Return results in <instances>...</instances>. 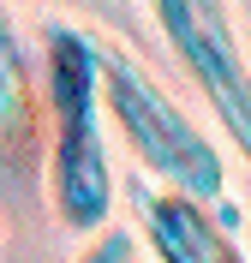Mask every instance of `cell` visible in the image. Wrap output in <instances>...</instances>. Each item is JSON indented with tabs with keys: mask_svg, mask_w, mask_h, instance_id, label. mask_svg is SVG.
I'll list each match as a JSON object with an SVG mask.
<instances>
[{
	"mask_svg": "<svg viewBox=\"0 0 251 263\" xmlns=\"http://www.w3.org/2000/svg\"><path fill=\"white\" fill-rule=\"evenodd\" d=\"M138 251H144V239H138V233L102 228V233H90V239H84V251H78L72 263H138Z\"/></svg>",
	"mask_w": 251,
	"mask_h": 263,
	"instance_id": "obj_6",
	"label": "cell"
},
{
	"mask_svg": "<svg viewBox=\"0 0 251 263\" xmlns=\"http://www.w3.org/2000/svg\"><path fill=\"white\" fill-rule=\"evenodd\" d=\"M102 102H108V126L132 149V162L156 180V192H180L203 210H216L227 228H239L221 149L126 48H102Z\"/></svg>",
	"mask_w": 251,
	"mask_h": 263,
	"instance_id": "obj_2",
	"label": "cell"
},
{
	"mask_svg": "<svg viewBox=\"0 0 251 263\" xmlns=\"http://www.w3.org/2000/svg\"><path fill=\"white\" fill-rule=\"evenodd\" d=\"M150 18L167 54L185 66V78L209 102L221 138L251 162V54L234 24V6L227 0H150Z\"/></svg>",
	"mask_w": 251,
	"mask_h": 263,
	"instance_id": "obj_3",
	"label": "cell"
},
{
	"mask_svg": "<svg viewBox=\"0 0 251 263\" xmlns=\"http://www.w3.org/2000/svg\"><path fill=\"white\" fill-rule=\"evenodd\" d=\"M36 126V96H30V60L18 36L12 0H0V144H24Z\"/></svg>",
	"mask_w": 251,
	"mask_h": 263,
	"instance_id": "obj_5",
	"label": "cell"
},
{
	"mask_svg": "<svg viewBox=\"0 0 251 263\" xmlns=\"http://www.w3.org/2000/svg\"><path fill=\"white\" fill-rule=\"evenodd\" d=\"M138 239L156 263H251L234 228L216 210H203L180 192H144L138 203Z\"/></svg>",
	"mask_w": 251,
	"mask_h": 263,
	"instance_id": "obj_4",
	"label": "cell"
},
{
	"mask_svg": "<svg viewBox=\"0 0 251 263\" xmlns=\"http://www.w3.org/2000/svg\"><path fill=\"white\" fill-rule=\"evenodd\" d=\"M42 108H48V203L66 233L114 228V162H108V102L102 48L78 24L42 30Z\"/></svg>",
	"mask_w": 251,
	"mask_h": 263,
	"instance_id": "obj_1",
	"label": "cell"
}]
</instances>
